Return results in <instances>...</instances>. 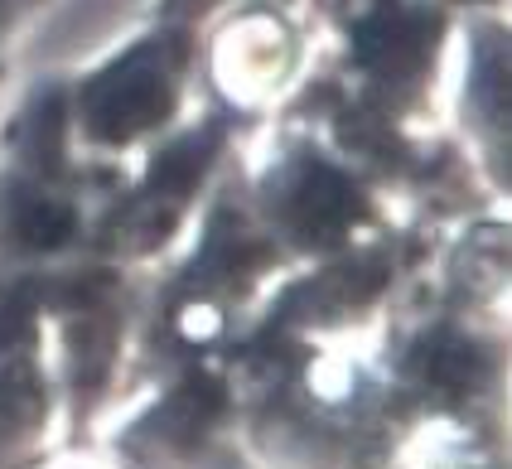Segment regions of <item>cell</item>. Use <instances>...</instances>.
<instances>
[{
  "mask_svg": "<svg viewBox=\"0 0 512 469\" xmlns=\"http://www.w3.org/2000/svg\"><path fill=\"white\" fill-rule=\"evenodd\" d=\"M68 233V213H63V208H34V213H29L25 218V237L29 242H58V237Z\"/></svg>",
  "mask_w": 512,
  "mask_h": 469,
  "instance_id": "obj_1",
  "label": "cell"
}]
</instances>
